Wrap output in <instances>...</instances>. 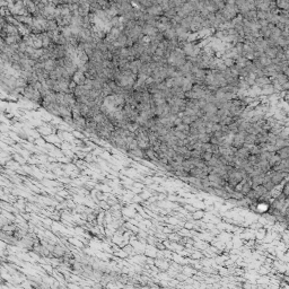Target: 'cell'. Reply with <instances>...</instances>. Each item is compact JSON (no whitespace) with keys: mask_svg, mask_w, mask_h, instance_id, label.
<instances>
[{"mask_svg":"<svg viewBox=\"0 0 289 289\" xmlns=\"http://www.w3.org/2000/svg\"><path fill=\"white\" fill-rule=\"evenodd\" d=\"M271 84H272V79L270 77L262 76V77H257V79H255V85L254 86H257V87H259V88L261 89L268 85H271Z\"/></svg>","mask_w":289,"mask_h":289,"instance_id":"7a4b0ae2","label":"cell"},{"mask_svg":"<svg viewBox=\"0 0 289 289\" xmlns=\"http://www.w3.org/2000/svg\"><path fill=\"white\" fill-rule=\"evenodd\" d=\"M72 124L80 130H86V118L80 116V118L74 119V123Z\"/></svg>","mask_w":289,"mask_h":289,"instance_id":"5b68a950","label":"cell"},{"mask_svg":"<svg viewBox=\"0 0 289 289\" xmlns=\"http://www.w3.org/2000/svg\"><path fill=\"white\" fill-rule=\"evenodd\" d=\"M174 129L177 130V131H181V132L185 133V135H188V136H189V133H190V125H188V124L181 123L180 125L175 127Z\"/></svg>","mask_w":289,"mask_h":289,"instance_id":"52a82bcc","label":"cell"},{"mask_svg":"<svg viewBox=\"0 0 289 289\" xmlns=\"http://www.w3.org/2000/svg\"><path fill=\"white\" fill-rule=\"evenodd\" d=\"M276 88H274V86L272 85H268V86H266V87H263V88H261V93L262 94H264V95H272V94H274L276 93Z\"/></svg>","mask_w":289,"mask_h":289,"instance_id":"8992f818","label":"cell"},{"mask_svg":"<svg viewBox=\"0 0 289 289\" xmlns=\"http://www.w3.org/2000/svg\"><path fill=\"white\" fill-rule=\"evenodd\" d=\"M86 79H87V78H86V76H85V72L79 70V69H78V71L72 76V81L76 83V85H79V86L85 85Z\"/></svg>","mask_w":289,"mask_h":289,"instance_id":"3957f363","label":"cell"},{"mask_svg":"<svg viewBox=\"0 0 289 289\" xmlns=\"http://www.w3.org/2000/svg\"><path fill=\"white\" fill-rule=\"evenodd\" d=\"M283 74L286 75V76H287V77H288V78H289V67H288V68L286 69V70H285V72H283Z\"/></svg>","mask_w":289,"mask_h":289,"instance_id":"30bf717a","label":"cell"},{"mask_svg":"<svg viewBox=\"0 0 289 289\" xmlns=\"http://www.w3.org/2000/svg\"><path fill=\"white\" fill-rule=\"evenodd\" d=\"M132 156H136V157H141V158H146V154H144V150H142V149H140V148H137V149H135V150H131L129 151Z\"/></svg>","mask_w":289,"mask_h":289,"instance_id":"9c48e42d","label":"cell"},{"mask_svg":"<svg viewBox=\"0 0 289 289\" xmlns=\"http://www.w3.org/2000/svg\"><path fill=\"white\" fill-rule=\"evenodd\" d=\"M210 138H211V135H208V133H201V135H199L198 137V140L201 142V144H208V142H210Z\"/></svg>","mask_w":289,"mask_h":289,"instance_id":"ba28073f","label":"cell"},{"mask_svg":"<svg viewBox=\"0 0 289 289\" xmlns=\"http://www.w3.org/2000/svg\"><path fill=\"white\" fill-rule=\"evenodd\" d=\"M22 95H23L25 98H27V100H31L32 102H35V103L40 104V105H41L42 102H43V97H42L41 93H40L36 88H34L32 85H27L26 87L23 89Z\"/></svg>","mask_w":289,"mask_h":289,"instance_id":"6da1fadb","label":"cell"},{"mask_svg":"<svg viewBox=\"0 0 289 289\" xmlns=\"http://www.w3.org/2000/svg\"><path fill=\"white\" fill-rule=\"evenodd\" d=\"M276 6H277L279 12H289V1L279 0V1H276Z\"/></svg>","mask_w":289,"mask_h":289,"instance_id":"277c9868","label":"cell"}]
</instances>
